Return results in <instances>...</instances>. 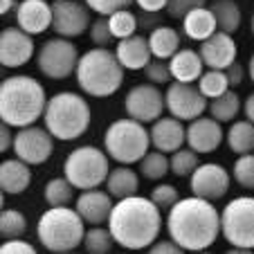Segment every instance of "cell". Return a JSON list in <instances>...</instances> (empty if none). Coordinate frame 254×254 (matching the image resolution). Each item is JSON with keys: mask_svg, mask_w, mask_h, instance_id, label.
<instances>
[{"mask_svg": "<svg viewBox=\"0 0 254 254\" xmlns=\"http://www.w3.org/2000/svg\"><path fill=\"white\" fill-rule=\"evenodd\" d=\"M74 74L79 88L97 99L115 95L124 83V67L117 61L115 52H111L108 48H92L79 54Z\"/></svg>", "mask_w": 254, "mask_h": 254, "instance_id": "obj_4", "label": "cell"}, {"mask_svg": "<svg viewBox=\"0 0 254 254\" xmlns=\"http://www.w3.org/2000/svg\"><path fill=\"white\" fill-rule=\"evenodd\" d=\"M225 77H227V81H230V88L241 86V81L245 79V67L241 65L239 59H236V61H232L230 65L225 67Z\"/></svg>", "mask_w": 254, "mask_h": 254, "instance_id": "obj_46", "label": "cell"}, {"mask_svg": "<svg viewBox=\"0 0 254 254\" xmlns=\"http://www.w3.org/2000/svg\"><path fill=\"white\" fill-rule=\"evenodd\" d=\"M106 18H108V27H111L113 39H117V41L126 39V36L137 32V14H133L128 7L113 11V14H108Z\"/></svg>", "mask_w": 254, "mask_h": 254, "instance_id": "obj_35", "label": "cell"}, {"mask_svg": "<svg viewBox=\"0 0 254 254\" xmlns=\"http://www.w3.org/2000/svg\"><path fill=\"white\" fill-rule=\"evenodd\" d=\"M216 18L214 14L209 11V7H196V9L187 11V14L183 16V32L187 39L191 41H205L207 36H211V34L216 32Z\"/></svg>", "mask_w": 254, "mask_h": 254, "instance_id": "obj_26", "label": "cell"}, {"mask_svg": "<svg viewBox=\"0 0 254 254\" xmlns=\"http://www.w3.org/2000/svg\"><path fill=\"white\" fill-rule=\"evenodd\" d=\"M241 106H243V101H241V97L236 95L232 88L225 90L223 95L214 97V99H207V111H209V115L214 117L216 122H221V124L234 122L241 111Z\"/></svg>", "mask_w": 254, "mask_h": 254, "instance_id": "obj_29", "label": "cell"}, {"mask_svg": "<svg viewBox=\"0 0 254 254\" xmlns=\"http://www.w3.org/2000/svg\"><path fill=\"white\" fill-rule=\"evenodd\" d=\"M149 252L151 254H180V252H185L183 248H180V245L176 243V241L173 239H164V241H158L155 239L153 243L149 245Z\"/></svg>", "mask_w": 254, "mask_h": 254, "instance_id": "obj_45", "label": "cell"}, {"mask_svg": "<svg viewBox=\"0 0 254 254\" xmlns=\"http://www.w3.org/2000/svg\"><path fill=\"white\" fill-rule=\"evenodd\" d=\"M198 153L193 149H185V146H180V149H176L171 153V158H169V171L176 173L178 178H189L191 176V171L198 167Z\"/></svg>", "mask_w": 254, "mask_h": 254, "instance_id": "obj_36", "label": "cell"}, {"mask_svg": "<svg viewBox=\"0 0 254 254\" xmlns=\"http://www.w3.org/2000/svg\"><path fill=\"white\" fill-rule=\"evenodd\" d=\"M241 111L245 113V120L252 122V124H254V92H250V95L245 97L243 106H241Z\"/></svg>", "mask_w": 254, "mask_h": 254, "instance_id": "obj_50", "label": "cell"}, {"mask_svg": "<svg viewBox=\"0 0 254 254\" xmlns=\"http://www.w3.org/2000/svg\"><path fill=\"white\" fill-rule=\"evenodd\" d=\"M126 115L142 124H151L164 113V92L155 83H137L124 97Z\"/></svg>", "mask_w": 254, "mask_h": 254, "instance_id": "obj_14", "label": "cell"}, {"mask_svg": "<svg viewBox=\"0 0 254 254\" xmlns=\"http://www.w3.org/2000/svg\"><path fill=\"white\" fill-rule=\"evenodd\" d=\"M36 248H34L29 241H25L23 236L18 239H5L0 243V254H34Z\"/></svg>", "mask_w": 254, "mask_h": 254, "instance_id": "obj_44", "label": "cell"}, {"mask_svg": "<svg viewBox=\"0 0 254 254\" xmlns=\"http://www.w3.org/2000/svg\"><path fill=\"white\" fill-rule=\"evenodd\" d=\"M14 9L16 25L32 36L43 34L52 23V7L48 0H20Z\"/></svg>", "mask_w": 254, "mask_h": 254, "instance_id": "obj_21", "label": "cell"}, {"mask_svg": "<svg viewBox=\"0 0 254 254\" xmlns=\"http://www.w3.org/2000/svg\"><path fill=\"white\" fill-rule=\"evenodd\" d=\"M115 57L124 70H142L151 61V50L146 36L135 32L126 39H120V43L115 48Z\"/></svg>", "mask_w": 254, "mask_h": 254, "instance_id": "obj_22", "label": "cell"}, {"mask_svg": "<svg viewBox=\"0 0 254 254\" xmlns=\"http://www.w3.org/2000/svg\"><path fill=\"white\" fill-rule=\"evenodd\" d=\"M221 234L234 250H254V196L232 198L221 211Z\"/></svg>", "mask_w": 254, "mask_h": 254, "instance_id": "obj_9", "label": "cell"}, {"mask_svg": "<svg viewBox=\"0 0 254 254\" xmlns=\"http://www.w3.org/2000/svg\"><path fill=\"white\" fill-rule=\"evenodd\" d=\"M250 74V79H252V83H254V52H252V57H250V61H248V70H245Z\"/></svg>", "mask_w": 254, "mask_h": 254, "instance_id": "obj_52", "label": "cell"}, {"mask_svg": "<svg viewBox=\"0 0 254 254\" xmlns=\"http://www.w3.org/2000/svg\"><path fill=\"white\" fill-rule=\"evenodd\" d=\"M83 234H86V223L70 205L48 207L36 225L41 245L54 254H67L77 250L83 241Z\"/></svg>", "mask_w": 254, "mask_h": 254, "instance_id": "obj_6", "label": "cell"}, {"mask_svg": "<svg viewBox=\"0 0 254 254\" xmlns=\"http://www.w3.org/2000/svg\"><path fill=\"white\" fill-rule=\"evenodd\" d=\"M52 7V23L57 36L63 39H79L90 27V7L79 0H54Z\"/></svg>", "mask_w": 254, "mask_h": 254, "instance_id": "obj_13", "label": "cell"}, {"mask_svg": "<svg viewBox=\"0 0 254 254\" xmlns=\"http://www.w3.org/2000/svg\"><path fill=\"white\" fill-rule=\"evenodd\" d=\"M149 137H151V146L155 151L162 153H173L176 149L185 146V122L176 120V117H162L151 122L149 128Z\"/></svg>", "mask_w": 254, "mask_h": 254, "instance_id": "obj_19", "label": "cell"}, {"mask_svg": "<svg viewBox=\"0 0 254 254\" xmlns=\"http://www.w3.org/2000/svg\"><path fill=\"white\" fill-rule=\"evenodd\" d=\"M11 139H14L11 126L0 120V153H5V151L11 149Z\"/></svg>", "mask_w": 254, "mask_h": 254, "instance_id": "obj_48", "label": "cell"}, {"mask_svg": "<svg viewBox=\"0 0 254 254\" xmlns=\"http://www.w3.org/2000/svg\"><path fill=\"white\" fill-rule=\"evenodd\" d=\"M164 108L180 122H191L207 111V97L193 83L169 81L164 92Z\"/></svg>", "mask_w": 254, "mask_h": 254, "instance_id": "obj_12", "label": "cell"}, {"mask_svg": "<svg viewBox=\"0 0 254 254\" xmlns=\"http://www.w3.org/2000/svg\"><path fill=\"white\" fill-rule=\"evenodd\" d=\"M113 236L108 230H104L101 225H92L90 230H86V234H83V241L81 245L86 248V252L90 254H106L113 250Z\"/></svg>", "mask_w": 254, "mask_h": 254, "instance_id": "obj_37", "label": "cell"}, {"mask_svg": "<svg viewBox=\"0 0 254 254\" xmlns=\"http://www.w3.org/2000/svg\"><path fill=\"white\" fill-rule=\"evenodd\" d=\"M149 198L155 202V207H158L160 211H169L178 200H180V193H178V189L173 187V185L160 183L153 187V191H151Z\"/></svg>", "mask_w": 254, "mask_h": 254, "instance_id": "obj_39", "label": "cell"}, {"mask_svg": "<svg viewBox=\"0 0 254 254\" xmlns=\"http://www.w3.org/2000/svg\"><path fill=\"white\" fill-rule=\"evenodd\" d=\"M74 209L88 225H104L113 209V196L108 191H101L99 187L83 189L77 196V207Z\"/></svg>", "mask_w": 254, "mask_h": 254, "instance_id": "obj_20", "label": "cell"}, {"mask_svg": "<svg viewBox=\"0 0 254 254\" xmlns=\"http://www.w3.org/2000/svg\"><path fill=\"white\" fill-rule=\"evenodd\" d=\"M27 232V218L18 209H0V239H18Z\"/></svg>", "mask_w": 254, "mask_h": 254, "instance_id": "obj_33", "label": "cell"}, {"mask_svg": "<svg viewBox=\"0 0 254 254\" xmlns=\"http://www.w3.org/2000/svg\"><path fill=\"white\" fill-rule=\"evenodd\" d=\"M144 77L149 79V83L155 86H164V83L171 81V72H169V63L164 59H151L146 65L142 67Z\"/></svg>", "mask_w": 254, "mask_h": 254, "instance_id": "obj_40", "label": "cell"}, {"mask_svg": "<svg viewBox=\"0 0 254 254\" xmlns=\"http://www.w3.org/2000/svg\"><path fill=\"white\" fill-rule=\"evenodd\" d=\"M167 63H169V72H171L173 81L193 83V81H198V77L202 74V59H200V54H198V50L180 48Z\"/></svg>", "mask_w": 254, "mask_h": 254, "instance_id": "obj_24", "label": "cell"}, {"mask_svg": "<svg viewBox=\"0 0 254 254\" xmlns=\"http://www.w3.org/2000/svg\"><path fill=\"white\" fill-rule=\"evenodd\" d=\"M151 146L149 128L133 117L115 120L104 133L106 155L117 164H135L144 158Z\"/></svg>", "mask_w": 254, "mask_h": 254, "instance_id": "obj_7", "label": "cell"}, {"mask_svg": "<svg viewBox=\"0 0 254 254\" xmlns=\"http://www.w3.org/2000/svg\"><path fill=\"white\" fill-rule=\"evenodd\" d=\"M2 207H5V191L0 189V209H2Z\"/></svg>", "mask_w": 254, "mask_h": 254, "instance_id": "obj_53", "label": "cell"}, {"mask_svg": "<svg viewBox=\"0 0 254 254\" xmlns=\"http://www.w3.org/2000/svg\"><path fill=\"white\" fill-rule=\"evenodd\" d=\"M225 139L223 133V124L216 122L214 117H196L187 124L185 128V144L189 149H193L198 155L200 153H214Z\"/></svg>", "mask_w": 254, "mask_h": 254, "instance_id": "obj_17", "label": "cell"}, {"mask_svg": "<svg viewBox=\"0 0 254 254\" xmlns=\"http://www.w3.org/2000/svg\"><path fill=\"white\" fill-rule=\"evenodd\" d=\"M43 196L48 207H61V205H70L74 200V187L67 183V178H52L43 189Z\"/></svg>", "mask_w": 254, "mask_h": 254, "instance_id": "obj_32", "label": "cell"}, {"mask_svg": "<svg viewBox=\"0 0 254 254\" xmlns=\"http://www.w3.org/2000/svg\"><path fill=\"white\" fill-rule=\"evenodd\" d=\"M225 139H227V146H230L232 153H236V155L252 153L254 151V124L248 120L234 122L230 126V130H227Z\"/></svg>", "mask_w": 254, "mask_h": 254, "instance_id": "obj_30", "label": "cell"}, {"mask_svg": "<svg viewBox=\"0 0 254 254\" xmlns=\"http://www.w3.org/2000/svg\"><path fill=\"white\" fill-rule=\"evenodd\" d=\"M108 232L124 250H146L162 232V211L146 196H126L108 214Z\"/></svg>", "mask_w": 254, "mask_h": 254, "instance_id": "obj_2", "label": "cell"}, {"mask_svg": "<svg viewBox=\"0 0 254 254\" xmlns=\"http://www.w3.org/2000/svg\"><path fill=\"white\" fill-rule=\"evenodd\" d=\"M160 25V20H158V16L155 14H146V11H144V16H139L137 18V29L142 27V29H153V27H158Z\"/></svg>", "mask_w": 254, "mask_h": 254, "instance_id": "obj_49", "label": "cell"}, {"mask_svg": "<svg viewBox=\"0 0 254 254\" xmlns=\"http://www.w3.org/2000/svg\"><path fill=\"white\" fill-rule=\"evenodd\" d=\"M230 183H232V176L227 173V169L216 162L198 164L191 171V176H189V187H191L193 196L205 198V200H211V202L227 196Z\"/></svg>", "mask_w": 254, "mask_h": 254, "instance_id": "obj_15", "label": "cell"}, {"mask_svg": "<svg viewBox=\"0 0 254 254\" xmlns=\"http://www.w3.org/2000/svg\"><path fill=\"white\" fill-rule=\"evenodd\" d=\"M88 36H90L92 45L95 48H106V45L113 41L111 27H108V18L99 14V18L90 20V27H88Z\"/></svg>", "mask_w": 254, "mask_h": 254, "instance_id": "obj_41", "label": "cell"}, {"mask_svg": "<svg viewBox=\"0 0 254 254\" xmlns=\"http://www.w3.org/2000/svg\"><path fill=\"white\" fill-rule=\"evenodd\" d=\"M104 185H106V191L111 193L113 198H117V200H120V198H126V196L137 193L139 176L133 171V167H130V164H120V167H115V169H111V171H108Z\"/></svg>", "mask_w": 254, "mask_h": 254, "instance_id": "obj_25", "label": "cell"}, {"mask_svg": "<svg viewBox=\"0 0 254 254\" xmlns=\"http://www.w3.org/2000/svg\"><path fill=\"white\" fill-rule=\"evenodd\" d=\"M108 171H111V158L106 155V151L90 146V144H83L70 151L63 164V176L79 191L104 185Z\"/></svg>", "mask_w": 254, "mask_h": 254, "instance_id": "obj_8", "label": "cell"}, {"mask_svg": "<svg viewBox=\"0 0 254 254\" xmlns=\"http://www.w3.org/2000/svg\"><path fill=\"white\" fill-rule=\"evenodd\" d=\"M232 178L236 180L239 187L254 191V151L239 155V160L234 162V169H232Z\"/></svg>", "mask_w": 254, "mask_h": 254, "instance_id": "obj_38", "label": "cell"}, {"mask_svg": "<svg viewBox=\"0 0 254 254\" xmlns=\"http://www.w3.org/2000/svg\"><path fill=\"white\" fill-rule=\"evenodd\" d=\"M198 90L207 97V99H214V97L223 95L225 90H230V81L225 77V70H214V67H207L198 77Z\"/></svg>", "mask_w": 254, "mask_h": 254, "instance_id": "obj_34", "label": "cell"}, {"mask_svg": "<svg viewBox=\"0 0 254 254\" xmlns=\"http://www.w3.org/2000/svg\"><path fill=\"white\" fill-rule=\"evenodd\" d=\"M36 52L34 36L16 25L0 29V65L2 67H23L32 61Z\"/></svg>", "mask_w": 254, "mask_h": 254, "instance_id": "obj_16", "label": "cell"}, {"mask_svg": "<svg viewBox=\"0 0 254 254\" xmlns=\"http://www.w3.org/2000/svg\"><path fill=\"white\" fill-rule=\"evenodd\" d=\"M77 61H79L77 45L72 43V39H63V36L48 39L36 52L39 70L48 79H67L70 74H74Z\"/></svg>", "mask_w": 254, "mask_h": 254, "instance_id": "obj_10", "label": "cell"}, {"mask_svg": "<svg viewBox=\"0 0 254 254\" xmlns=\"http://www.w3.org/2000/svg\"><path fill=\"white\" fill-rule=\"evenodd\" d=\"M146 41H149L151 57L164 59V61H169V59L180 50V34H178V29L167 27V25L153 27L149 32V39Z\"/></svg>", "mask_w": 254, "mask_h": 254, "instance_id": "obj_27", "label": "cell"}, {"mask_svg": "<svg viewBox=\"0 0 254 254\" xmlns=\"http://www.w3.org/2000/svg\"><path fill=\"white\" fill-rule=\"evenodd\" d=\"M209 11L216 18V27L225 34L239 32L241 20H243V11H241L236 0H211Z\"/></svg>", "mask_w": 254, "mask_h": 254, "instance_id": "obj_28", "label": "cell"}, {"mask_svg": "<svg viewBox=\"0 0 254 254\" xmlns=\"http://www.w3.org/2000/svg\"><path fill=\"white\" fill-rule=\"evenodd\" d=\"M205 67H214V70H225L232 61H236V41L232 39V34H225L221 29H216L211 36L200 41V50H198Z\"/></svg>", "mask_w": 254, "mask_h": 254, "instance_id": "obj_18", "label": "cell"}, {"mask_svg": "<svg viewBox=\"0 0 254 254\" xmlns=\"http://www.w3.org/2000/svg\"><path fill=\"white\" fill-rule=\"evenodd\" d=\"M45 88L29 74H11L0 81V120L11 128L36 124L45 111Z\"/></svg>", "mask_w": 254, "mask_h": 254, "instance_id": "obj_3", "label": "cell"}, {"mask_svg": "<svg viewBox=\"0 0 254 254\" xmlns=\"http://www.w3.org/2000/svg\"><path fill=\"white\" fill-rule=\"evenodd\" d=\"M139 173L146 180H153V183H160L162 178H167L169 173V158L162 151H146L144 158L139 160Z\"/></svg>", "mask_w": 254, "mask_h": 254, "instance_id": "obj_31", "label": "cell"}, {"mask_svg": "<svg viewBox=\"0 0 254 254\" xmlns=\"http://www.w3.org/2000/svg\"><path fill=\"white\" fill-rule=\"evenodd\" d=\"M133 2L146 14H158L167 7V0H133Z\"/></svg>", "mask_w": 254, "mask_h": 254, "instance_id": "obj_47", "label": "cell"}, {"mask_svg": "<svg viewBox=\"0 0 254 254\" xmlns=\"http://www.w3.org/2000/svg\"><path fill=\"white\" fill-rule=\"evenodd\" d=\"M207 0H167V14L171 18H183L187 11L196 9V7H205Z\"/></svg>", "mask_w": 254, "mask_h": 254, "instance_id": "obj_42", "label": "cell"}, {"mask_svg": "<svg viewBox=\"0 0 254 254\" xmlns=\"http://www.w3.org/2000/svg\"><path fill=\"white\" fill-rule=\"evenodd\" d=\"M32 185V169L23 160H2L0 162V189L9 196L23 193Z\"/></svg>", "mask_w": 254, "mask_h": 254, "instance_id": "obj_23", "label": "cell"}, {"mask_svg": "<svg viewBox=\"0 0 254 254\" xmlns=\"http://www.w3.org/2000/svg\"><path fill=\"white\" fill-rule=\"evenodd\" d=\"M130 2L133 0H86V5L95 14H101V16H108L117 9H126V7H130Z\"/></svg>", "mask_w": 254, "mask_h": 254, "instance_id": "obj_43", "label": "cell"}, {"mask_svg": "<svg viewBox=\"0 0 254 254\" xmlns=\"http://www.w3.org/2000/svg\"><path fill=\"white\" fill-rule=\"evenodd\" d=\"M14 7H16V0H0V16H5Z\"/></svg>", "mask_w": 254, "mask_h": 254, "instance_id": "obj_51", "label": "cell"}, {"mask_svg": "<svg viewBox=\"0 0 254 254\" xmlns=\"http://www.w3.org/2000/svg\"><path fill=\"white\" fill-rule=\"evenodd\" d=\"M11 149H14L16 158L23 160L29 167H36V164H45L54 153V137L50 135V130L41 128L36 124L23 126L14 133L11 139Z\"/></svg>", "mask_w": 254, "mask_h": 254, "instance_id": "obj_11", "label": "cell"}, {"mask_svg": "<svg viewBox=\"0 0 254 254\" xmlns=\"http://www.w3.org/2000/svg\"><path fill=\"white\" fill-rule=\"evenodd\" d=\"M167 232L183 250H209L221 236V211L205 198H180L167 214Z\"/></svg>", "mask_w": 254, "mask_h": 254, "instance_id": "obj_1", "label": "cell"}, {"mask_svg": "<svg viewBox=\"0 0 254 254\" xmlns=\"http://www.w3.org/2000/svg\"><path fill=\"white\" fill-rule=\"evenodd\" d=\"M90 122H92L90 104L77 92L63 90L45 101L43 124L54 139L70 142V139L81 137L90 128Z\"/></svg>", "mask_w": 254, "mask_h": 254, "instance_id": "obj_5", "label": "cell"}, {"mask_svg": "<svg viewBox=\"0 0 254 254\" xmlns=\"http://www.w3.org/2000/svg\"><path fill=\"white\" fill-rule=\"evenodd\" d=\"M250 29H252V36H254V11H252V18H250Z\"/></svg>", "mask_w": 254, "mask_h": 254, "instance_id": "obj_54", "label": "cell"}]
</instances>
